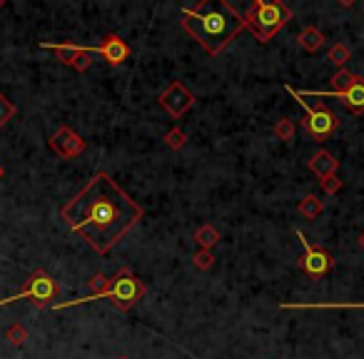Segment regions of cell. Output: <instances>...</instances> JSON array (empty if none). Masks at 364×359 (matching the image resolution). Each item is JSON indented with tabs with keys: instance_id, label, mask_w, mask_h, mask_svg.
I'll use <instances>...</instances> for the list:
<instances>
[{
	"instance_id": "cell-1",
	"label": "cell",
	"mask_w": 364,
	"mask_h": 359,
	"mask_svg": "<svg viewBox=\"0 0 364 359\" xmlns=\"http://www.w3.org/2000/svg\"><path fill=\"white\" fill-rule=\"evenodd\" d=\"M60 217L98 255H108L143 220V207L108 172H98L60 207Z\"/></svg>"
},
{
	"instance_id": "cell-2",
	"label": "cell",
	"mask_w": 364,
	"mask_h": 359,
	"mask_svg": "<svg viewBox=\"0 0 364 359\" xmlns=\"http://www.w3.org/2000/svg\"><path fill=\"white\" fill-rule=\"evenodd\" d=\"M180 25L210 55H220L247 28L245 18L230 6L228 0H200L195 8L182 10Z\"/></svg>"
},
{
	"instance_id": "cell-3",
	"label": "cell",
	"mask_w": 364,
	"mask_h": 359,
	"mask_svg": "<svg viewBox=\"0 0 364 359\" xmlns=\"http://www.w3.org/2000/svg\"><path fill=\"white\" fill-rule=\"evenodd\" d=\"M242 18H245V25L252 30L254 38L260 43H270L287 25V20H292V10L285 3H260V0H254L252 10L247 15H242Z\"/></svg>"
},
{
	"instance_id": "cell-4",
	"label": "cell",
	"mask_w": 364,
	"mask_h": 359,
	"mask_svg": "<svg viewBox=\"0 0 364 359\" xmlns=\"http://www.w3.org/2000/svg\"><path fill=\"white\" fill-rule=\"evenodd\" d=\"M285 90L290 92L294 100H299V105L305 107V120H302V127L307 130V135H312L314 140H327V137H330L332 132L339 127V118L330 110V107H327L325 103H317L312 107V105H307V100L299 98L297 90H292V85H287Z\"/></svg>"
},
{
	"instance_id": "cell-5",
	"label": "cell",
	"mask_w": 364,
	"mask_h": 359,
	"mask_svg": "<svg viewBox=\"0 0 364 359\" xmlns=\"http://www.w3.org/2000/svg\"><path fill=\"white\" fill-rule=\"evenodd\" d=\"M143 294H145V285L137 280L130 269L123 267V269H117V274L110 280V287H108L105 297L112 300V305H115L120 312H128L132 305H137V302L143 300Z\"/></svg>"
},
{
	"instance_id": "cell-6",
	"label": "cell",
	"mask_w": 364,
	"mask_h": 359,
	"mask_svg": "<svg viewBox=\"0 0 364 359\" xmlns=\"http://www.w3.org/2000/svg\"><path fill=\"white\" fill-rule=\"evenodd\" d=\"M297 240L302 242V260H299V267L305 269L310 277H325L334 269V257L327 252L325 247H319V245H312V242L307 240L305 232H297Z\"/></svg>"
},
{
	"instance_id": "cell-7",
	"label": "cell",
	"mask_w": 364,
	"mask_h": 359,
	"mask_svg": "<svg viewBox=\"0 0 364 359\" xmlns=\"http://www.w3.org/2000/svg\"><path fill=\"white\" fill-rule=\"evenodd\" d=\"M40 48H46V50H52L58 55V60L63 65L72 68V70L78 72H85L90 70L92 65V48L88 45H78V43H48V40H40Z\"/></svg>"
},
{
	"instance_id": "cell-8",
	"label": "cell",
	"mask_w": 364,
	"mask_h": 359,
	"mask_svg": "<svg viewBox=\"0 0 364 359\" xmlns=\"http://www.w3.org/2000/svg\"><path fill=\"white\" fill-rule=\"evenodd\" d=\"M55 294H58V285H55V280H52L48 272L38 269V272L30 274V280L26 282V289H23L20 294H15V297H10L8 305L15 300H33L35 307H46Z\"/></svg>"
},
{
	"instance_id": "cell-9",
	"label": "cell",
	"mask_w": 364,
	"mask_h": 359,
	"mask_svg": "<svg viewBox=\"0 0 364 359\" xmlns=\"http://www.w3.org/2000/svg\"><path fill=\"white\" fill-rule=\"evenodd\" d=\"M157 103H160V107H163L168 115H172V118L177 120V118H182L192 105H195V95L182 85L180 80H172V83L168 85V90L160 92Z\"/></svg>"
},
{
	"instance_id": "cell-10",
	"label": "cell",
	"mask_w": 364,
	"mask_h": 359,
	"mask_svg": "<svg viewBox=\"0 0 364 359\" xmlns=\"http://www.w3.org/2000/svg\"><path fill=\"white\" fill-rule=\"evenodd\" d=\"M48 143H50V150L55 152V155L65 157V160L80 157L85 152V147H88L83 137L72 130V127H68V125H63V127H58V130L52 132V137Z\"/></svg>"
},
{
	"instance_id": "cell-11",
	"label": "cell",
	"mask_w": 364,
	"mask_h": 359,
	"mask_svg": "<svg viewBox=\"0 0 364 359\" xmlns=\"http://www.w3.org/2000/svg\"><path fill=\"white\" fill-rule=\"evenodd\" d=\"M299 92V90H297ZM299 95H314V98H334L342 100L347 110L354 112V115H362L364 112V80H357L352 88H347L345 92H299Z\"/></svg>"
},
{
	"instance_id": "cell-12",
	"label": "cell",
	"mask_w": 364,
	"mask_h": 359,
	"mask_svg": "<svg viewBox=\"0 0 364 359\" xmlns=\"http://www.w3.org/2000/svg\"><path fill=\"white\" fill-rule=\"evenodd\" d=\"M92 52H100L105 63H110V65H123L125 60L130 58L132 50H130V45H128V43L120 38V35L108 33L98 48H92Z\"/></svg>"
},
{
	"instance_id": "cell-13",
	"label": "cell",
	"mask_w": 364,
	"mask_h": 359,
	"mask_svg": "<svg viewBox=\"0 0 364 359\" xmlns=\"http://www.w3.org/2000/svg\"><path fill=\"white\" fill-rule=\"evenodd\" d=\"M307 167L312 170V175L317 177V180H325V177L337 175L339 160H337L334 155H332L330 150H317V152L312 155V160L307 163Z\"/></svg>"
},
{
	"instance_id": "cell-14",
	"label": "cell",
	"mask_w": 364,
	"mask_h": 359,
	"mask_svg": "<svg viewBox=\"0 0 364 359\" xmlns=\"http://www.w3.org/2000/svg\"><path fill=\"white\" fill-rule=\"evenodd\" d=\"M282 309H364V302H282Z\"/></svg>"
},
{
	"instance_id": "cell-15",
	"label": "cell",
	"mask_w": 364,
	"mask_h": 359,
	"mask_svg": "<svg viewBox=\"0 0 364 359\" xmlns=\"http://www.w3.org/2000/svg\"><path fill=\"white\" fill-rule=\"evenodd\" d=\"M297 43H299V48L302 50H307V52H317L319 48L325 45V35H322V30L319 28H305L302 33L297 35Z\"/></svg>"
},
{
	"instance_id": "cell-16",
	"label": "cell",
	"mask_w": 364,
	"mask_h": 359,
	"mask_svg": "<svg viewBox=\"0 0 364 359\" xmlns=\"http://www.w3.org/2000/svg\"><path fill=\"white\" fill-rule=\"evenodd\" d=\"M322 212H325V205H322V200L317 195H307L299 200V215L305 220H317Z\"/></svg>"
},
{
	"instance_id": "cell-17",
	"label": "cell",
	"mask_w": 364,
	"mask_h": 359,
	"mask_svg": "<svg viewBox=\"0 0 364 359\" xmlns=\"http://www.w3.org/2000/svg\"><path fill=\"white\" fill-rule=\"evenodd\" d=\"M195 242L200 245V249H212L220 242V232L212 225H202L195 229Z\"/></svg>"
},
{
	"instance_id": "cell-18",
	"label": "cell",
	"mask_w": 364,
	"mask_h": 359,
	"mask_svg": "<svg viewBox=\"0 0 364 359\" xmlns=\"http://www.w3.org/2000/svg\"><path fill=\"white\" fill-rule=\"evenodd\" d=\"M357 80H362V78H359V75H354V72L345 70V68H339L337 75L332 78V88H334L332 92H345L347 88H352L354 83H357Z\"/></svg>"
},
{
	"instance_id": "cell-19",
	"label": "cell",
	"mask_w": 364,
	"mask_h": 359,
	"mask_svg": "<svg viewBox=\"0 0 364 359\" xmlns=\"http://www.w3.org/2000/svg\"><path fill=\"white\" fill-rule=\"evenodd\" d=\"M327 60H330L332 65L345 68L347 63L352 60V50L345 45V43H337V45H332V50L327 52Z\"/></svg>"
},
{
	"instance_id": "cell-20",
	"label": "cell",
	"mask_w": 364,
	"mask_h": 359,
	"mask_svg": "<svg viewBox=\"0 0 364 359\" xmlns=\"http://www.w3.org/2000/svg\"><path fill=\"white\" fill-rule=\"evenodd\" d=\"M294 130H297V127H294L292 118H280V120H277V125H274L272 132H274V137H277V140H292Z\"/></svg>"
},
{
	"instance_id": "cell-21",
	"label": "cell",
	"mask_w": 364,
	"mask_h": 359,
	"mask_svg": "<svg viewBox=\"0 0 364 359\" xmlns=\"http://www.w3.org/2000/svg\"><path fill=\"white\" fill-rule=\"evenodd\" d=\"M6 340L10 342L13 347H23L28 342V329L23 325H13L10 329L6 332Z\"/></svg>"
},
{
	"instance_id": "cell-22",
	"label": "cell",
	"mask_w": 364,
	"mask_h": 359,
	"mask_svg": "<svg viewBox=\"0 0 364 359\" xmlns=\"http://www.w3.org/2000/svg\"><path fill=\"white\" fill-rule=\"evenodd\" d=\"M165 143H168V147H172V150H182L185 143H188V135H185L180 127H172V130L165 135Z\"/></svg>"
},
{
	"instance_id": "cell-23",
	"label": "cell",
	"mask_w": 364,
	"mask_h": 359,
	"mask_svg": "<svg viewBox=\"0 0 364 359\" xmlns=\"http://www.w3.org/2000/svg\"><path fill=\"white\" fill-rule=\"evenodd\" d=\"M192 262H195L197 269H210L212 265H215V255H212V249H197L195 257H192Z\"/></svg>"
},
{
	"instance_id": "cell-24",
	"label": "cell",
	"mask_w": 364,
	"mask_h": 359,
	"mask_svg": "<svg viewBox=\"0 0 364 359\" xmlns=\"http://www.w3.org/2000/svg\"><path fill=\"white\" fill-rule=\"evenodd\" d=\"M319 185H322V192L325 195H337L339 189L345 187V183L339 180L337 175H332V177H325V180H319Z\"/></svg>"
},
{
	"instance_id": "cell-25",
	"label": "cell",
	"mask_w": 364,
	"mask_h": 359,
	"mask_svg": "<svg viewBox=\"0 0 364 359\" xmlns=\"http://www.w3.org/2000/svg\"><path fill=\"white\" fill-rule=\"evenodd\" d=\"M13 115H15V105L10 103V100L3 95V92H0V127H3L8 120L13 118Z\"/></svg>"
},
{
	"instance_id": "cell-26",
	"label": "cell",
	"mask_w": 364,
	"mask_h": 359,
	"mask_svg": "<svg viewBox=\"0 0 364 359\" xmlns=\"http://www.w3.org/2000/svg\"><path fill=\"white\" fill-rule=\"evenodd\" d=\"M339 6H345V8H350V6H354V3H357V0H337Z\"/></svg>"
},
{
	"instance_id": "cell-27",
	"label": "cell",
	"mask_w": 364,
	"mask_h": 359,
	"mask_svg": "<svg viewBox=\"0 0 364 359\" xmlns=\"http://www.w3.org/2000/svg\"><path fill=\"white\" fill-rule=\"evenodd\" d=\"M359 245H362V247H364V232H362V235H359Z\"/></svg>"
},
{
	"instance_id": "cell-28",
	"label": "cell",
	"mask_w": 364,
	"mask_h": 359,
	"mask_svg": "<svg viewBox=\"0 0 364 359\" xmlns=\"http://www.w3.org/2000/svg\"><path fill=\"white\" fill-rule=\"evenodd\" d=\"M3 6H6V0H0V10H3Z\"/></svg>"
},
{
	"instance_id": "cell-29",
	"label": "cell",
	"mask_w": 364,
	"mask_h": 359,
	"mask_svg": "<svg viewBox=\"0 0 364 359\" xmlns=\"http://www.w3.org/2000/svg\"><path fill=\"white\" fill-rule=\"evenodd\" d=\"M0 180H3V165H0Z\"/></svg>"
},
{
	"instance_id": "cell-30",
	"label": "cell",
	"mask_w": 364,
	"mask_h": 359,
	"mask_svg": "<svg viewBox=\"0 0 364 359\" xmlns=\"http://www.w3.org/2000/svg\"><path fill=\"white\" fill-rule=\"evenodd\" d=\"M117 359H130V357H125V354H123V357H117Z\"/></svg>"
}]
</instances>
